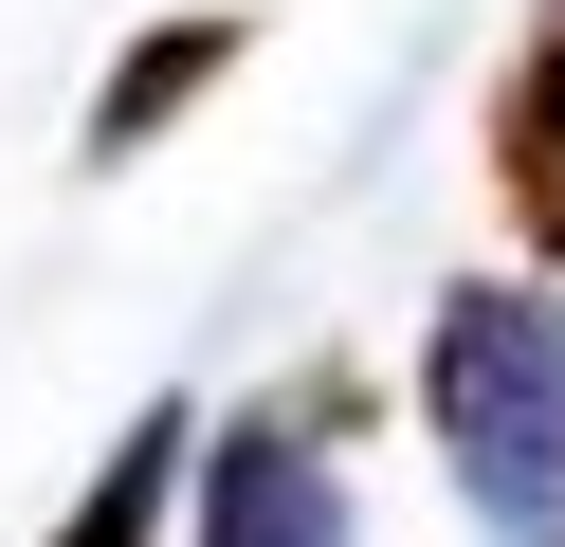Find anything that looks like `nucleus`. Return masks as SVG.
I'll list each match as a JSON object with an SVG mask.
<instances>
[{"instance_id": "nucleus-2", "label": "nucleus", "mask_w": 565, "mask_h": 547, "mask_svg": "<svg viewBox=\"0 0 565 547\" xmlns=\"http://www.w3.org/2000/svg\"><path fill=\"white\" fill-rule=\"evenodd\" d=\"M183 547H347V438H329V420H292V401L201 420Z\"/></svg>"}, {"instance_id": "nucleus-6", "label": "nucleus", "mask_w": 565, "mask_h": 547, "mask_svg": "<svg viewBox=\"0 0 565 547\" xmlns=\"http://www.w3.org/2000/svg\"><path fill=\"white\" fill-rule=\"evenodd\" d=\"M529 36H565V0H547V19H529Z\"/></svg>"}, {"instance_id": "nucleus-4", "label": "nucleus", "mask_w": 565, "mask_h": 547, "mask_svg": "<svg viewBox=\"0 0 565 547\" xmlns=\"http://www.w3.org/2000/svg\"><path fill=\"white\" fill-rule=\"evenodd\" d=\"M237 55H256V36H237V19H147V36H128L110 73H92V109H74V165H147V146L183 128V109L220 92Z\"/></svg>"}, {"instance_id": "nucleus-5", "label": "nucleus", "mask_w": 565, "mask_h": 547, "mask_svg": "<svg viewBox=\"0 0 565 547\" xmlns=\"http://www.w3.org/2000/svg\"><path fill=\"white\" fill-rule=\"evenodd\" d=\"M183 474H201V401H147V420L92 456V493L55 511V547H164L183 529Z\"/></svg>"}, {"instance_id": "nucleus-1", "label": "nucleus", "mask_w": 565, "mask_h": 547, "mask_svg": "<svg viewBox=\"0 0 565 547\" xmlns=\"http://www.w3.org/2000/svg\"><path fill=\"white\" fill-rule=\"evenodd\" d=\"M419 420H438L475 547H565V292L547 274H438Z\"/></svg>"}, {"instance_id": "nucleus-3", "label": "nucleus", "mask_w": 565, "mask_h": 547, "mask_svg": "<svg viewBox=\"0 0 565 547\" xmlns=\"http://www.w3.org/2000/svg\"><path fill=\"white\" fill-rule=\"evenodd\" d=\"M475 165H492V219H511V255L565 292V36H529V55L492 73V109H475Z\"/></svg>"}]
</instances>
